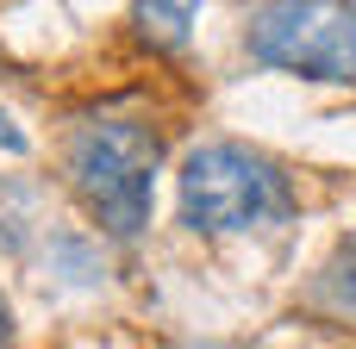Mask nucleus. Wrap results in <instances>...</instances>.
Listing matches in <instances>:
<instances>
[{
    "label": "nucleus",
    "instance_id": "nucleus-1",
    "mask_svg": "<svg viewBox=\"0 0 356 349\" xmlns=\"http://www.w3.org/2000/svg\"><path fill=\"white\" fill-rule=\"evenodd\" d=\"M156 162H163V144L138 119H88L75 131V144H69V175L81 187L88 212L113 237L144 231L150 194H156Z\"/></svg>",
    "mask_w": 356,
    "mask_h": 349
},
{
    "label": "nucleus",
    "instance_id": "nucleus-2",
    "mask_svg": "<svg viewBox=\"0 0 356 349\" xmlns=\"http://www.w3.org/2000/svg\"><path fill=\"white\" fill-rule=\"evenodd\" d=\"M294 206L288 181L275 162H263L257 150H238V144H207L188 156L181 169V212L188 225L200 231H244V225H263V219H282Z\"/></svg>",
    "mask_w": 356,
    "mask_h": 349
},
{
    "label": "nucleus",
    "instance_id": "nucleus-3",
    "mask_svg": "<svg viewBox=\"0 0 356 349\" xmlns=\"http://www.w3.org/2000/svg\"><path fill=\"white\" fill-rule=\"evenodd\" d=\"M250 50L269 69H294L313 81H356V6H338V0L257 6Z\"/></svg>",
    "mask_w": 356,
    "mask_h": 349
},
{
    "label": "nucleus",
    "instance_id": "nucleus-4",
    "mask_svg": "<svg viewBox=\"0 0 356 349\" xmlns=\"http://www.w3.org/2000/svg\"><path fill=\"white\" fill-rule=\"evenodd\" d=\"M188 19H194V6H138V25H144V37H163V44H181L188 37Z\"/></svg>",
    "mask_w": 356,
    "mask_h": 349
},
{
    "label": "nucleus",
    "instance_id": "nucleus-5",
    "mask_svg": "<svg viewBox=\"0 0 356 349\" xmlns=\"http://www.w3.org/2000/svg\"><path fill=\"white\" fill-rule=\"evenodd\" d=\"M0 144H6V150H19V144H25V137H19V131H13V125H0Z\"/></svg>",
    "mask_w": 356,
    "mask_h": 349
},
{
    "label": "nucleus",
    "instance_id": "nucleus-6",
    "mask_svg": "<svg viewBox=\"0 0 356 349\" xmlns=\"http://www.w3.org/2000/svg\"><path fill=\"white\" fill-rule=\"evenodd\" d=\"M0 343H6V306H0Z\"/></svg>",
    "mask_w": 356,
    "mask_h": 349
}]
</instances>
